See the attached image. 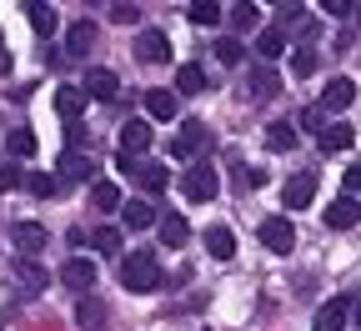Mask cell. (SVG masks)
<instances>
[{
    "mask_svg": "<svg viewBox=\"0 0 361 331\" xmlns=\"http://www.w3.org/2000/svg\"><path fill=\"white\" fill-rule=\"evenodd\" d=\"M206 251H211L216 261H231V256H236V236H231V226H206Z\"/></svg>",
    "mask_w": 361,
    "mask_h": 331,
    "instance_id": "cell-19",
    "label": "cell"
},
{
    "mask_svg": "<svg viewBox=\"0 0 361 331\" xmlns=\"http://www.w3.org/2000/svg\"><path fill=\"white\" fill-rule=\"evenodd\" d=\"M135 61L166 66V61H171V40H166L161 30H141V35H135Z\"/></svg>",
    "mask_w": 361,
    "mask_h": 331,
    "instance_id": "cell-6",
    "label": "cell"
},
{
    "mask_svg": "<svg viewBox=\"0 0 361 331\" xmlns=\"http://www.w3.org/2000/svg\"><path fill=\"white\" fill-rule=\"evenodd\" d=\"M161 241H166V246H186V241H191V226L180 221L176 211H171V216H161Z\"/></svg>",
    "mask_w": 361,
    "mask_h": 331,
    "instance_id": "cell-27",
    "label": "cell"
},
{
    "mask_svg": "<svg viewBox=\"0 0 361 331\" xmlns=\"http://www.w3.org/2000/svg\"><path fill=\"white\" fill-rule=\"evenodd\" d=\"M351 101H356V85H351L346 76L326 80V90H322V111H346Z\"/></svg>",
    "mask_w": 361,
    "mask_h": 331,
    "instance_id": "cell-13",
    "label": "cell"
},
{
    "mask_svg": "<svg viewBox=\"0 0 361 331\" xmlns=\"http://www.w3.org/2000/svg\"><path fill=\"white\" fill-rule=\"evenodd\" d=\"M316 140H322V151L326 156H336V151H351V140H356V131L346 126V121H331L322 136H316Z\"/></svg>",
    "mask_w": 361,
    "mask_h": 331,
    "instance_id": "cell-18",
    "label": "cell"
},
{
    "mask_svg": "<svg viewBox=\"0 0 361 331\" xmlns=\"http://www.w3.org/2000/svg\"><path fill=\"white\" fill-rule=\"evenodd\" d=\"M356 326H361V306H356Z\"/></svg>",
    "mask_w": 361,
    "mask_h": 331,
    "instance_id": "cell-44",
    "label": "cell"
},
{
    "mask_svg": "<svg viewBox=\"0 0 361 331\" xmlns=\"http://www.w3.org/2000/svg\"><path fill=\"white\" fill-rule=\"evenodd\" d=\"M281 201H286L291 211H306V206L316 201V176H306V171L291 176V181H286V191H281Z\"/></svg>",
    "mask_w": 361,
    "mask_h": 331,
    "instance_id": "cell-12",
    "label": "cell"
},
{
    "mask_svg": "<svg viewBox=\"0 0 361 331\" xmlns=\"http://www.w3.org/2000/svg\"><path fill=\"white\" fill-rule=\"evenodd\" d=\"M261 246L276 251V256H291V251H296V226H291L286 216H266V221H261Z\"/></svg>",
    "mask_w": 361,
    "mask_h": 331,
    "instance_id": "cell-4",
    "label": "cell"
},
{
    "mask_svg": "<svg viewBox=\"0 0 361 331\" xmlns=\"http://www.w3.org/2000/svg\"><path fill=\"white\" fill-rule=\"evenodd\" d=\"M121 287H126V291H156V287H161V261H156V251H130V256L121 261Z\"/></svg>",
    "mask_w": 361,
    "mask_h": 331,
    "instance_id": "cell-1",
    "label": "cell"
},
{
    "mask_svg": "<svg viewBox=\"0 0 361 331\" xmlns=\"http://www.w3.org/2000/svg\"><path fill=\"white\" fill-rule=\"evenodd\" d=\"M56 111L66 116V126H75L80 111H85V90H80V85H61V90H56Z\"/></svg>",
    "mask_w": 361,
    "mask_h": 331,
    "instance_id": "cell-20",
    "label": "cell"
},
{
    "mask_svg": "<svg viewBox=\"0 0 361 331\" xmlns=\"http://www.w3.org/2000/svg\"><path fill=\"white\" fill-rule=\"evenodd\" d=\"M11 276H16V287H20V291H30V296L51 287V271H45L40 261H30V256H20V261L11 266Z\"/></svg>",
    "mask_w": 361,
    "mask_h": 331,
    "instance_id": "cell-8",
    "label": "cell"
},
{
    "mask_svg": "<svg viewBox=\"0 0 361 331\" xmlns=\"http://www.w3.org/2000/svg\"><path fill=\"white\" fill-rule=\"evenodd\" d=\"M121 171H130V176L141 181V186H146L151 196H156V191H166V186H171V171H166L161 161H135V156H121Z\"/></svg>",
    "mask_w": 361,
    "mask_h": 331,
    "instance_id": "cell-5",
    "label": "cell"
},
{
    "mask_svg": "<svg viewBox=\"0 0 361 331\" xmlns=\"http://www.w3.org/2000/svg\"><path fill=\"white\" fill-rule=\"evenodd\" d=\"M356 221H361V201L341 196V201H331V206H326V226H331V231H351Z\"/></svg>",
    "mask_w": 361,
    "mask_h": 331,
    "instance_id": "cell-14",
    "label": "cell"
},
{
    "mask_svg": "<svg viewBox=\"0 0 361 331\" xmlns=\"http://www.w3.org/2000/svg\"><path fill=\"white\" fill-rule=\"evenodd\" d=\"M11 241H16L20 256L35 261V251L45 246V226H40V221H16V226H11Z\"/></svg>",
    "mask_w": 361,
    "mask_h": 331,
    "instance_id": "cell-10",
    "label": "cell"
},
{
    "mask_svg": "<svg viewBox=\"0 0 361 331\" xmlns=\"http://www.w3.org/2000/svg\"><path fill=\"white\" fill-rule=\"evenodd\" d=\"M25 191L40 196V201H51V196H61V181L45 176V171H30V176H25Z\"/></svg>",
    "mask_w": 361,
    "mask_h": 331,
    "instance_id": "cell-31",
    "label": "cell"
},
{
    "mask_svg": "<svg viewBox=\"0 0 361 331\" xmlns=\"http://www.w3.org/2000/svg\"><path fill=\"white\" fill-rule=\"evenodd\" d=\"M90 201H96V211H121V206H126L116 181H96V186H90Z\"/></svg>",
    "mask_w": 361,
    "mask_h": 331,
    "instance_id": "cell-23",
    "label": "cell"
},
{
    "mask_svg": "<svg viewBox=\"0 0 361 331\" xmlns=\"http://www.w3.org/2000/svg\"><path fill=\"white\" fill-rule=\"evenodd\" d=\"M256 20H261V11H256V6H251V0H241V6H236V11H231V25H236V30H251V25H256Z\"/></svg>",
    "mask_w": 361,
    "mask_h": 331,
    "instance_id": "cell-37",
    "label": "cell"
},
{
    "mask_svg": "<svg viewBox=\"0 0 361 331\" xmlns=\"http://www.w3.org/2000/svg\"><path fill=\"white\" fill-rule=\"evenodd\" d=\"M90 246H96L101 256H116V251H121V231H111V226H101V231H90Z\"/></svg>",
    "mask_w": 361,
    "mask_h": 331,
    "instance_id": "cell-34",
    "label": "cell"
},
{
    "mask_svg": "<svg viewBox=\"0 0 361 331\" xmlns=\"http://www.w3.org/2000/svg\"><path fill=\"white\" fill-rule=\"evenodd\" d=\"M346 316H351V301H346V296H331L322 311H316V331H341Z\"/></svg>",
    "mask_w": 361,
    "mask_h": 331,
    "instance_id": "cell-17",
    "label": "cell"
},
{
    "mask_svg": "<svg viewBox=\"0 0 361 331\" xmlns=\"http://www.w3.org/2000/svg\"><path fill=\"white\" fill-rule=\"evenodd\" d=\"M356 20H361V6H356Z\"/></svg>",
    "mask_w": 361,
    "mask_h": 331,
    "instance_id": "cell-45",
    "label": "cell"
},
{
    "mask_svg": "<svg viewBox=\"0 0 361 331\" xmlns=\"http://www.w3.org/2000/svg\"><path fill=\"white\" fill-rule=\"evenodd\" d=\"M216 191H221L216 166H211V161H191V166H186V176H180V196L196 201V206H206V201H216Z\"/></svg>",
    "mask_w": 361,
    "mask_h": 331,
    "instance_id": "cell-2",
    "label": "cell"
},
{
    "mask_svg": "<svg viewBox=\"0 0 361 331\" xmlns=\"http://www.w3.org/2000/svg\"><path fill=\"white\" fill-rule=\"evenodd\" d=\"M61 281H66L71 291L90 296V287H96V261H85V256H71V261L61 266Z\"/></svg>",
    "mask_w": 361,
    "mask_h": 331,
    "instance_id": "cell-7",
    "label": "cell"
},
{
    "mask_svg": "<svg viewBox=\"0 0 361 331\" xmlns=\"http://www.w3.org/2000/svg\"><path fill=\"white\" fill-rule=\"evenodd\" d=\"M121 221H126L130 231H146V226L156 221V211H151V201H126V206H121Z\"/></svg>",
    "mask_w": 361,
    "mask_h": 331,
    "instance_id": "cell-25",
    "label": "cell"
},
{
    "mask_svg": "<svg viewBox=\"0 0 361 331\" xmlns=\"http://www.w3.org/2000/svg\"><path fill=\"white\" fill-rule=\"evenodd\" d=\"M75 326H80V331H101V326H106V306H101L96 296H80V306H75Z\"/></svg>",
    "mask_w": 361,
    "mask_h": 331,
    "instance_id": "cell-21",
    "label": "cell"
},
{
    "mask_svg": "<svg viewBox=\"0 0 361 331\" xmlns=\"http://www.w3.org/2000/svg\"><path fill=\"white\" fill-rule=\"evenodd\" d=\"M296 126H301V131H316V136H322V131H326V116H322V106H306V111L296 116Z\"/></svg>",
    "mask_w": 361,
    "mask_h": 331,
    "instance_id": "cell-38",
    "label": "cell"
},
{
    "mask_svg": "<svg viewBox=\"0 0 361 331\" xmlns=\"http://www.w3.org/2000/svg\"><path fill=\"white\" fill-rule=\"evenodd\" d=\"M266 176L261 171H251V166H236V186H241V191H246V186H261Z\"/></svg>",
    "mask_w": 361,
    "mask_h": 331,
    "instance_id": "cell-42",
    "label": "cell"
},
{
    "mask_svg": "<svg viewBox=\"0 0 361 331\" xmlns=\"http://www.w3.org/2000/svg\"><path fill=\"white\" fill-rule=\"evenodd\" d=\"M11 71V51H6V40H0V76Z\"/></svg>",
    "mask_w": 361,
    "mask_h": 331,
    "instance_id": "cell-43",
    "label": "cell"
},
{
    "mask_svg": "<svg viewBox=\"0 0 361 331\" xmlns=\"http://www.w3.org/2000/svg\"><path fill=\"white\" fill-rule=\"evenodd\" d=\"M85 96L90 101H116L121 96V80H116V71H85Z\"/></svg>",
    "mask_w": 361,
    "mask_h": 331,
    "instance_id": "cell-11",
    "label": "cell"
},
{
    "mask_svg": "<svg viewBox=\"0 0 361 331\" xmlns=\"http://www.w3.org/2000/svg\"><path fill=\"white\" fill-rule=\"evenodd\" d=\"M146 111H151V121H176L180 116V96L176 90H146Z\"/></svg>",
    "mask_w": 361,
    "mask_h": 331,
    "instance_id": "cell-15",
    "label": "cell"
},
{
    "mask_svg": "<svg viewBox=\"0 0 361 331\" xmlns=\"http://www.w3.org/2000/svg\"><path fill=\"white\" fill-rule=\"evenodd\" d=\"M216 61H221V66H241V61H246L241 40H236V35H221V40H216Z\"/></svg>",
    "mask_w": 361,
    "mask_h": 331,
    "instance_id": "cell-33",
    "label": "cell"
},
{
    "mask_svg": "<svg viewBox=\"0 0 361 331\" xmlns=\"http://www.w3.org/2000/svg\"><path fill=\"white\" fill-rule=\"evenodd\" d=\"M266 146H271V151H291V146H296V126L271 121V126H266Z\"/></svg>",
    "mask_w": 361,
    "mask_h": 331,
    "instance_id": "cell-30",
    "label": "cell"
},
{
    "mask_svg": "<svg viewBox=\"0 0 361 331\" xmlns=\"http://www.w3.org/2000/svg\"><path fill=\"white\" fill-rule=\"evenodd\" d=\"M90 176H96V161H90L85 151H66V156H61V171H56L61 186H80V181H90Z\"/></svg>",
    "mask_w": 361,
    "mask_h": 331,
    "instance_id": "cell-9",
    "label": "cell"
},
{
    "mask_svg": "<svg viewBox=\"0 0 361 331\" xmlns=\"http://www.w3.org/2000/svg\"><path fill=\"white\" fill-rule=\"evenodd\" d=\"M6 151H11L16 161H25V156L35 151V131H30V126H16V131L6 136Z\"/></svg>",
    "mask_w": 361,
    "mask_h": 331,
    "instance_id": "cell-28",
    "label": "cell"
},
{
    "mask_svg": "<svg viewBox=\"0 0 361 331\" xmlns=\"http://www.w3.org/2000/svg\"><path fill=\"white\" fill-rule=\"evenodd\" d=\"M341 186H346V196H351V201H361V166H346Z\"/></svg>",
    "mask_w": 361,
    "mask_h": 331,
    "instance_id": "cell-40",
    "label": "cell"
},
{
    "mask_svg": "<svg viewBox=\"0 0 361 331\" xmlns=\"http://www.w3.org/2000/svg\"><path fill=\"white\" fill-rule=\"evenodd\" d=\"M291 71H296V76H311V71H316V51H311V45H301V51L291 56Z\"/></svg>",
    "mask_w": 361,
    "mask_h": 331,
    "instance_id": "cell-39",
    "label": "cell"
},
{
    "mask_svg": "<svg viewBox=\"0 0 361 331\" xmlns=\"http://www.w3.org/2000/svg\"><path fill=\"white\" fill-rule=\"evenodd\" d=\"M256 56H261V61L286 56V35H281V30H261V35H256Z\"/></svg>",
    "mask_w": 361,
    "mask_h": 331,
    "instance_id": "cell-29",
    "label": "cell"
},
{
    "mask_svg": "<svg viewBox=\"0 0 361 331\" xmlns=\"http://www.w3.org/2000/svg\"><path fill=\"white\" fill-rule=\"evenodd\" d=\"M20 186H25L20 161H0V191H20Z\"/></svg>",
    "mask_w": 361,
    "mask_h": 331,
    "instance_id": "cell-36",
    "label": "cell"
},
{
    "mask_svg": "<svg viewBox=\"0 0 361 331\" xmlns=\"http://www.w3.org/2000/svg\"><path fill=\"white\" fill-rule=\"evenodd\" d=\"M211 146V131L201 126V121H186V126H180V136L171 140V156H180V161H201V151Z\"/></svg>",
    "mask_w": 361,
    "mask_h": 331,
    "instance_id": "cell-3",
    "label": "cell"
},
{
    "mask_svg": "<svg viewBox=\"0 0 361 331\" xmlns=\"http://www.w3.org/2000/svg\"><path fill=\"white\" fill-rule=\"evenodd\" d=\"M90 45H96V25H90V20H75L71 35H66V51H71V56H85Z\"/></svg>",
    "mask_w": 361,
    "mask_h": 331,
    "instance_id": "cell-24",
    "label": "cell"
},
{
    "mask_svg": "<svg viewBox=\"0 0 361 331\" xmlns=\"http://www.w3.org/2000/svg\"><path fill=\"white\" fill-rule=\"evenodd\" d=\"M25 16H30L35 35H56V11H51V6H40V0H30V6H25Z\"/></svg>",
    "mask_w": 361,
    "mask_h": 331,
    "instance_id": "cell-32",
    "label": "cell"
},
{
    "mask_svg": "<svg viewBox=\"0 0 361 331\" xmlns=\"http://www.w3.org/2000/svg\"><path fill=\"white\" fill-rule=\"evenodd\" d=\"M151 146V121H126L121 126V156H135Z\"/></svg>",
    "mask_w": 361,
    "mask_h": 331,
    "instance_id": "cell-16",
    "label": "cell"
},
{
    "mask_svg": "<svg viewBox=\"0 0 361 331\" xmlns=\"http://www.w3.org/2000/svg\"><path fill=\"white\" fill-rule=\"evenodd\" d=\"M201 90H206L201 66H180V71H176V96H201Z\"/></svg>",
    "mask_w": 361,
    "mask_h": 331,
    "instance_id": "cell-26",
    "label": "cell"
},
{
    "mask_svg": "<svg viewBox=\"0 0 361 331\" xmlns=\"http://www.w3.org/2000/svg\"><path fill=\"white\" fill-rule=\"evenodd\" d=\"M111 20H121V25H135V20H141V11H135V6H111Z\"/></svg>",
    "mask_w": 361,
    "mask_h": 331,
    "instance_id": "cell-41",
    "label": "cell"
},
{
    "mask_svg": "<svg viewBox=\"0 0 361 331\" xmlns=\"http://www.w3.org/2000/svg\"><path fill=\"white\" fill-rule=\"evenodd\" d=\"M186 16H191V25H216L221 20V6H216V0H196Z\"/></svg>",
    "mask_w": 361,
    "mask_h": 331,
    "instance_id": "cell-35",
    "label": "cell"
},
{
    "mask_svg": "<svg viewBox=\"0 0 361 331\" xmlns=\"http://www.w3.org/2000/svg\"><path fill=\"white\" fill-rule=\"evenodd\" d=\"M246 90H251L256 101H271V96L281 90V76H276V71H251V76H246Z\"/></svg>",
    "mask_w": 361,
    "mask_h": 331,
    "instance_id": "cell-22",
    "label": "cell"
}]
</instances>
